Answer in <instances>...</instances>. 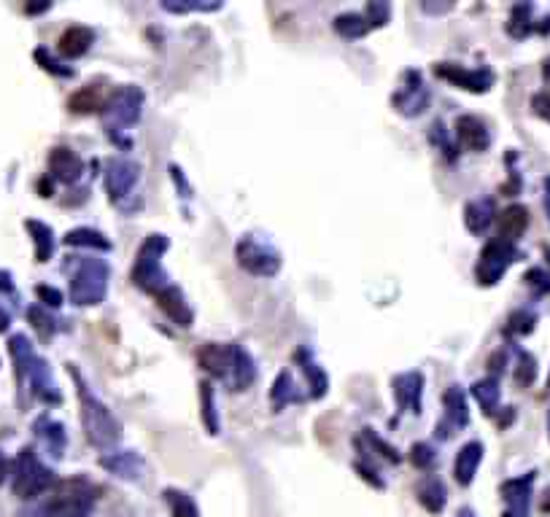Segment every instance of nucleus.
Wrapping results in <instances>:
<instances>
[{
  "label": "nucleus",
  "instance_id": "f257e3e1",
  "mask_svg": "<svg viewBox=\"0 0 550 517\" xmlns=\"http://www.w3.org/2000/svg\"><path fill=\"white\" fill-rule=\"evenodd\" d=\"M52 482V474L36 461L33 450H22L17 458V474H14V493L20 498H33L44 493Z\"/></svg>",
  "mask_w": 550,
  "mask_h": 517
},
{
  "label": "nucleus",
  "instance_id": "f03ea898",
  "mask_svg": "<svg viewBox=\"0 0 550 517\" xmlns=\"http://www.w3.org/2000/svg\"><path fill=\"white\" fill-rule=\"evenodd\" d=\"M103 102H106V92H103L98 84H92V86H84L81 92H76V94L70 97V111H76V114H89V111L103 109Z\"/></svg>",
  "mask_w": 550,
  "mask_h": 517
},
{
  "label": "nucleus",
  "instance_id": "7ed1b4c3",
  "mask_svg": "<svg viewBox=\"0 0 550 517\" xmlns=\"http://www.w3.org/2000/svg\"><path fill=\"white\" fill-rule=\"evenodd\" d=\"M89 41H92V33L84 30V28H70L62 33L60 38V52L68 54V57H78L89 49Z\"/></svg>",
  "mask_w": 550,
  "mask_h": 517
},
{
  "label": "nucleus",
  "instance_id": "20e7f679",
  "mask_svg": "<svg viewBox=\"0 0 550 517\" xmlns=\"http://www.w3.org/2000/svg\"><path fill=\"white\" fill-rule=\"evenodd\" d=\"M526 224H529V214H526V208H521V205L507 208L499 219V230L507 240H515L526 230Z\"/></svg>",
  "mask_w": 550,
  "mask_h": 517
},
{
  "label": "nucleus",
  "instance_id": "39448f33",
  "mask_svg": "<svg viewBox=\"0 0 550 517\" xmlns=\"http://www.w3.org/2000/svg\"><path fill=\"white\" fill-rule=\"evenodd\" d=\"M481 461V445H467L458 456V466H456V474H458V482H470L473 480V472Z\"/></svg>",
  "mask_w": 550,
  "mask_h": 517
},
{
  "label": "nucleus",
  "instance_id": "423d86ee",
  "mask_svg": "<svg viewBox=\"0 0 550 517\" xmlns=\"http://www.w3.org/2000/svg\"><path fill=\"white\" fill-rule=\"evenodd\" d=\"M52 167L57 170L60 178H76V173L81 170L78 159H76L68 149H57V151L52 154Z\"/></svg>",
  "mask_w": 550,
  "mask_h": 517
},
{
  "label": "nucleus",
  "instance_id": "0eeeda50",
  "mask_svg": "<svg viewBox=\"0 0 550 517\" xmlns=\"http://www.w3.org/2000/svg\"><path fill=\"white\" fill-rule=\"evenodd\" d=\"M462 138H465V143L470 146V149H486V143H489V135H486V130H483V125H478L475 119H462Z\"/></svg>",
  "mask_w": 550,
  "mask_h": 517
},
{
  "label": "nucleus",
  "instance_id": "6e6552de",
  "mask_svg": "<svg viewBox=\"0 0 550 517\" xmlns=\"http://www.w3.org/2000/svg\"><path fill=\"white\" fill-rule=\"evenodd\" d=\"M167 496V501H170V506H173V514L175 517H198V512H195V506H192V501L187 498V496H181V493H165Z\"/></svg>",
  "mask_w": 550,
  "mask_h": 517
},
{
  "label": "nucleus",
  "instance_id": "1a4fd4ad",
  "mask_svg": "<svg viewBox=\"0 0 550 517\" xmlns=\"http://www.w3.org/2000/svg\"><path fill=\"white\" fill-rule=\"evenodd\" d=\"M534 109H537L542 117L550 119V92H547V94H539V97L534 100Z\"/></svg>",
  "mask_w": 550,
  "mask_h": 517
},
{
  "label": "nucleus",
  "instance_id": "9d476101",
  "mask_svg": "<svg viewBox=\"0 0 550 517\" xmlns=\"http://www.w3.org/2000/svg\"><path fill=\"white\" fill-rule=\"evenodd\" d=\"M38 294H41L44 299H49V304H60V294H57V291H52V288L41 286V288H38Z\"/></svg>",
  "mask_w": 550,
  "mask_h": 517
},
{
  "label": "nucleus",
  "instance_id": "9b49d317",
  "mask_svg": "<svg viewBox=\"0 0 550 517\" xmlns=\"http://www.w3.org/2000/svg\"><path fill=\"white\" fill-rule=\"evenodd\" d=\"M0 291H12V278H9V272H0Z\"/></svg>",
  "mask_w": 550,
  "mask_h": 517
},
{
  "label": "nucleus",
  "instance_id": "f8f14e48",
  "mask_svg": "<svg viewBox=\"0 0 550 517\" xmlns=\"http://www.w3.org/2000/svg\"><path fill=\"white\" fill-rule=\"evenodd\" d=\"M9 324H12L9 313H6V310H0V332H6V329H9Z\"/></svg>",
  "mask_w": 550,
  "mask_h": 517
},
{
  "label": "nucleus",
  "instance_id": "ddd939ff",
  "mask_svg": "<svg viewBox=\"0 0 550 517\" xmlns=\"http://www.w3.org/2000/svg\"><path fill=\"white\" fill-rule=\"evenodd\" d=\"M542 509L550 512V488H547V493H545V498H542Z\"/></svg>",
  "mask_w": 550,
  "mask_h": 517
},
{
  "label": "nucleus",
  "instance_id": "4468645a",
  "mask_svg": "<svg viewBox=\"0 0 550 517\" xmlns=\"http://www.w3.org/2000/svg\"><path fill=\"white\" fill-rule=\"evenodd\" d=\"M6 477V461H4V456H0V480Z\"/></svg>",
  "mask_w": 550,
  "mask_h": 517
},
{
  "label": "nucleus",
  "instance_id": "2eb2a0df",
  "mask_svg": "<svg viewBox=\"0 0 550 517\" xmlns=\"http://www.w3.org/2000/svg\"><path fill=\"white\" fill-rule=\"evenodd\" d=\"M462 517H475V514H467V512H465V514H462Z\"/></svg>",
  "mask_w": 550,
  "mask_h": 517
}]
</instances>
